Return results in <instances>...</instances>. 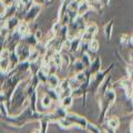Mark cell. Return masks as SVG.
<instances>
[{
	"instance_id": "obj_1",
	"label": "cell",
	"mask_w": 133,
	"mask_h": 133,
	"mask_svg": "<svg viewBox=\"0 0 133 133\" xmlns=\"http://www.w3.org/2000/svg\"><path fill=\"white\" fill-rule=\"evenodd\" d=\"M45 112H38V111H33L29 105H27L26 108H23L22 111L20 112L18 115L11 116L8 115L3 118V122L6 124L14 128H22L26 124L33 122V121H40L41 119L44 116Z\"/></svg>"
},
{
	"instance_id": "obj_15",
	"label": "cell",
	"mask_w": 133,
	"mask_h": 133,
	"mask_svg": "<svg viewBox=\"0 0 133 133\" xmlns=\"http://www.w3.org/2000/svg\"><path fill=\"white\" fill-rule=\"evenodd\" d=\"M85 130L88 131L89 133H102L101 129H100L99 127H97V125H95V124H93V123H90V122H88V124H87Z\"/></svg>"
},
{
	"instance_id": "obj_7",
	"label": "cell",
	"mask_w": 133,
	"mask_h": 133,
	"mask_svg": "<svg viewBox=\"0 0 133 133\" xmlns=\"http://www.w3.org/2000/svg\"><path fill=\"white\" fill-rule=\"evenodd\" d=\"M59 83H60V80L56 74H48L47 82H45V85H47L48 89L57 90L58 87H59Z\"/></svg>"
},
{
	"instance_id": "obj_6",
	"label": "cell",
	"mask_w": 133,
	"mask_h": 133,
	"mask_svg": "<svg viewBox=\"0 0 133 133\" xmlns=\"http://www.w3.org/2000/svg\"><path fill=\"white\" fill-rule=\"evenodd\" d=\"M119 83H120V87L125 90L128 98H130V100H132V80H131V77L122 79V80L119 81Z\"/></svg>"
},
{
	"instance_id": "obj_5",
	"label": "cell",
	"mask_w": 133,
	"mask_h": 133,
	"mask_svg": "<svg viewBox=\"0 0 133 133\" xmlns=\"http://www.w3.org/2000/svg\"><path fill=\"white\" fill-rule=\"evenodd\" d=\"M40 11H41V7H40L39 5H33V6L30 8V9L27 11L26 16H24V20H23V21L26 22V23L35 21V19L37 18V17H38V15H39Z\"/></svg>"
},
{
	"instance_id": "obj_18",
	"label": "cell",
	"mask_w": 133,
	"mask_h": 133,
	"mask_svg": "<svg viewBox=\"0 0 133 133\" xmlns=\"http://www.w3.org/2000/svg\"><path fill=\"white\" fill-rule=\"evenodd\" d=\"M112 26H113V20L109 21V23L105 26L104 28V33L107 36V39H111V30H112Z\"/></svg>"
},
{
	"instance_id": "obj_13",
	"label": "cell",
	"mask_w": 133,
	"mask_h": 133,
	"mask_svg": "<svg viewBox=\"0 0 133 133\" xmlns=\"http://www.w3.org/2000/svg\"><path fill=\"white\" fill-rule=\"evenodd\" d=\"M90 10V5L87 1H83L79 3V7H78V10H77V14L79 17H83V15L87 14Z\"/></svg>"
},
{
	"instance_id": "obj_22",
	"label": "cell",
	"mask_w": 133,
	"mask_h": 133,
	"mask_svg": "<svg viewBox=\"0 0 133 133\" xmlns=\"http://www.w3.org/2000/svg\"><path fill=\"white\" fill-rule=\"evenodd\" d=\"M76 1L80 3V2H83V1H87V0H76Z\"/></svg>"
},
{
	"instance_id": "obj_2",
	"label": "cell",
	"mask_w": 133,
	"mask_h": 133,
	"mask_svg": "<svg viewBox=\"0 0 133 133\" xmlns=\"http://www.w3.org/2000/svg\"><path fill=\"white\" fill-rule=\"evenodd\" d=\"M115 99H116V94H115V91L113 90V88H111L107 91V92L99 97V104H100V113H99V122L103 124L107 120V115H108V112L111 109V107L113 105V103L115 102Z\"/></svg>"
},
{
	"instance_id": "obj_12",
	"label": "cell",
	"mask_w": 133,
	"mask_h": 133,
	"mask_svg": "<svg viewBox=\"0 0 133 133\" xmlns=\"http://www.w3.org/2000/svg\"><path fill=\"white\" fill-rule=\"evenodd\" d=\"M103 124L107 125L108 128L112 129V130H116L120 125V119L118 118V116H111V118L108 119Z\"/></svg>"
},
{
	"instance_id": "obj_17",
	"label": "cell",
	"mask_w": 133,
	"mask_h": 133,
	"mask_svg": "<svg viewBox=\"0 0 133 133\" xmlns=\"http://www.w3.org/2000/svg\"><path fill=\"white\" fill-rule=\"evenodd\" d=\"M88 49H90V51H92V52H97L99 49V42L95 39L91 40L88 43Z\"/></svg>"
},
{
	"instance_id": "obj_21",
	"label": "cell",
	"mask_w": 133,
	"mask_h": 133,
	"mask_svg": "<svg viewBox=\"0 0 133 133\" xmlns=\"http://www.w3.org/2000/svg\"><path fill=\"white\" fill-rule=\"evenodd\" d=\"M33 3H36V5H44V3H47V0H32Z\"/></svg>"
},
{
	"instance_id": "obj_11",
	"label": "cell",
	"mask_w": 133,
	"mask_h": 133,
	"mask_svg": "<svg viewBox=\"0 0 133 133\" xmlns=\"http://www.w3.org/2000/svg\"><path fill=\"white\" fill-rule=\"evenodd\" d=\"M85 70L84 65L82 64V62L80 60H76L72 62L71 64V68H70V71H72V73L76 76L77 73H80V72H83Z\"/></svg>"
},
{
	"instance_id": "obj_14",
	"label": "cell",
	"mask_w": 133,
	"mask_h": 133,
	"mask_svg": "<svg viewBox=\"0 0 133 133\" xmlns=\"http://www.w3.org/2000/svg\"><path fill=\"white\" fill-rule=\"evenodd\" d=\"M60 102V107H62L63 109L68 110L70 107L72 105V102H73V98L72 97H65V98H62L59 100Z\"/></svg>"
},
{
	"instance_id": "obj_9",
	"label": "cell",
	"mask_w": 133,
	"mask_h": 133,
	"mask_svg": "<svg viewBox=\"0 0 133 133\" xmlns=\"http://www.w3.org/2000/svg\"><path fill=\"white\" fill-rule=\"evenodd\" d=\"M18 24H19V19L17 18V17H11V18H9L8 20H6V22H5V28H6L10 33H12L14 31H16L17 27H18Z\"/></svg>"
},
{
	"instance_id": "obj_3",
	"label": "cell",
	"mask_w": 133,
	"mask_h": 133,
	"mask_svg": "<svg viewBox=\"0 0 133 133\" xmlns=\"http://www.w3.org/2000/svg\"><path fill=\"white\" fill-rule=\"evenodd\" d=\"M88 120L83 116H80L78 114H73V113H68L64 119L58 121V125L61 129H69L76 125L77 128H80L82 130H85L87 124H88Z\"/></svg>"
},
{
	"instance_id": "obj_4",
	"label": "cell",
	"mask_w": 133,
	"mask_h": 133,
	"mask_svg": "<svg viewBox=\"0 0 133 133\" xmlns=\"http://www.w3.org/2000/svg\"><path fill=\"white\" fill-rule=\"evenodd\" d=\"M113 66H114V63H112L107 70H104V71H99L97 74H94V76L91 77L90 82H89V87H88V93H91V94L98 93L99 88L101 87L102 82L104 81V79L107 78L109 71L113 69Z\"/></svg>"
},
{
	"instance_id": "obj_20",
	"label": "cell",
	"mask_w": 133,
	"mask_h": 133,
	"mask_svg": "<svg viewBox=\"0 0 133 133\" xmlns=\"http://www.w3.org/2000/svg\"><path fill=\"white\" fill-rule=\"evenodd\" d=\"M103 125H104V124H103ZM101 131H102V133H115V130H112V129L108 128L107 125H104V128L101 129Z\"/></svg>"
},
{
	"instance_id": "obj_10",
	"label": "cell",
	"mask_w": 133,
	"mask_h": 133,
	"mask_svg": "<svg viewBox=\"0 0 133 133\" xmlns=\"http://www.w3.org/2000/svg\"><path fill=\"white\" fill-rule=\"evenodd\" d=\"M81 38H72L70 40V45H69V51L68 53H74L76 51H78L79 49H80V45H81Z\"/></svg>"
},
{
	"instance_id": "obj_19",
	"label": "cell",
	"mask_w": 133,
	"mask_h": 133,
	"mask_svg": "<svg viewBox=\"0 0 133 133\" xmlns=\"http://www.w3.org/2000/svg\"><path fill=\"white\" fill-rule=\"evenodd\" d=\"M0 114H1L3 118L9 115V112H8V108H7V105L5 104V103H0Z\"/></svg>"
},
{
	"instance_id": "obj_8",
	"label": "cell",
	"mask_w": 133,
	"mask_h": 133,
	"mask_svg": "<svg viewBox=\"0 0 133 133\" xmlns=\"http://www.w3.org/2000/svg\"><path fill=\"white\" fill-rule=\"evenodd\" d=\"M89 72L91 74V77L97 74L99 71H101V58L100 57H97L93 61H91V64L88 68Z\"/></svg>"
},
{
	"instance_id": "obj_23",
	"label": "cell",
	"mask_w": 133,
	"mask_h": 133,
	"mask_svg": "<svg viewBox=\"0 0 133 133\" xmlns=\"http://www.w3.org/2000/svg\"><path fill=\"white\" fill-rule=\"evenodd\" d=\"M32 133H40V130H36V131H33Z\"/></svg>"
},
{
	"instance_id": "obj_16",
	"label": "cell",
	"mask_w": 133,
	"mask_h": 133,
	"mask_svg": "<svg viewBox=\"0 0 133 133\" xmlns=\"http://www.w3.org/2000/svg\"><path fill=\"white\" fill-rule=\"evenodd\" d=\"M41 105H42L43 109H50L52 107V101L50 100V98L47 94H44L42 100H41Z\"/></svg>"
}]
</instances>
